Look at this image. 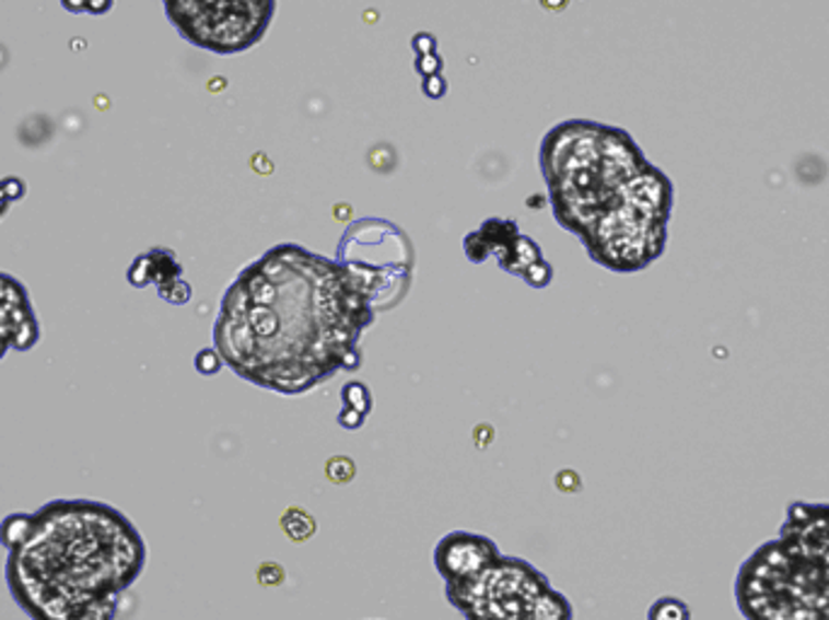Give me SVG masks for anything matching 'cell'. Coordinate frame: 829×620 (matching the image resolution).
<instances>
[{
    "label": "cell",
    "mask_w": 829,
    "mask_h": 620,
    "mask_svg": "<svg viewBox=\"0 0 829 620\" xmlns=\"http://www.w3.org/2000/svg\"><path fill=\"white\" fill-rule=\"evenodd\" d=\"M155 289H159V296L165 303H171V306H185V303H189V299H192V286H189L183 277L167 281V284H161Z\"/></svg>",
    "instance_id": "d6986e66"
},
{
    "label": "cell",
    "mask_w": 829,
    "mask_h": 620,
    "mask_svg": "<svg viewBox=\"0 0 829 620\" xmlns=\"http://www.w3.org/2000/svg\"><path fill=\"white\" fill-rule=\"evenodd\" d=\"M8 349H10L8 340H5V337H3V335H0V359H3V356L8 354Z\"/></svg>",
    "instance_id": "f546056e"
},
{
    "label": "cell",
    "mask_w": 829,
    "mask_h": 620,
    "mask_svg": "<svg viewBox=\"0 0 829 620\" xmlns=\"http://www.w3.org/2000/svg\"><path fill=\"white\" fill-rule=\"evenodd\" d=\"M163 10L192 47L233 56L265 39L277 13V0H163Z\"/></svg>",
    "instance_id": "277c9868"
},
{
    "label": "cell",
    "mask_w": 829,
    "mask_h": 620,
    "mask_svg": "<svg viewBox=\"0 0 829 620\" xmlns=\"http://www.w3.org/2000/svg\"><path fill=\"white\" fill-rule=\"evenodd\" d=\"M223 366L226 364H223V359L214 347L201 349V352H197V356H195V369L199 371L201 376H217Z\"/></svg>",
    "instance_id": "603a6c76"
},
{
    "label": "cell",
    "mask_w": 829,
    "mask_h": 620,
    "mask_svg": "<svg viewBox=\"0 0 829 620\" xmlns=\"http://www.w3.org/2000/svg\"><path fill=\"white\" fill-rule=\"evenodd\" d=\"M0 191H3L5 199L10 201V204H13V201H20L22 197H25L27 187L17 177H5V179H0Z\"/></svg>",
    "instance_id": "cb8c5ba5"
},
{
    "label": "cell",
    "mask_w": 829,
    "mask_h": 620,
    "mask_svg": "<svg viewBox=\"0 0 829 620\" xmlns=\"http://www.w3.org/2000/svg\"><path fill=\"white\" fill-rule=\"evenodd\" d=\"M325 476H328V480L335 482V484H347V482H350L357 476L354 460L347 458V456L330 458L328 466H325Z\"/></svg>",
    "instance_id": "44dd1931"
},
{
    "label": "cell",
    "mask_w": 829,
    "mask_h": 620,
    "mask_svg": "<svg viewBox=\"0 0 829 620\" xmlns=\"http://www.w3.org/2000/svg\"><path fill=\"white\" fill-rule=\"evenodd\" d=\"M539 165L556 221L577 238L631 201L675 187L629 131L589 119L556 124L541 141Z\"/></svg>",
    "instance_id": "3957f363"
},
{
    "label": "cell",
    "mask_w": 829,
    "mask_h": 620,
    "mask_svg": "<svg viewBox=\"0 0 829 620\" xmlns=\"http://www.w3.org/2000/svg\"><path fill=\"white\" fill-rule=\"evenodd\" d=\"M500 555L492 538L474 531H452L434 546V570L446 584L466 582L495 565Z\"/></svg>",
    "instance_id": "52a82bcc"
},
{
    "label": "cell",
    "mask_w": 829,
    "mask_h": 620,
    "mask_svg": "<svg viewBox=\"0 0 829 620\" xmlns=\"http://www.w3.org/2000/svg\"><path fill=\"white\" fill-rule=\"evenodd\" d=\"M412 49L418 51L420 56L432 54L436 49V39L432 35H428V32H422V35H414L412 37Z\"/></svg>",
    "instance_id": "4316f807"
},
{
    "label": "cell",
    "mask_w": 829,
    "mask_h": 620,
    "mask_svg": "<svg viewBox=\"0 0 829 620\" xmlns=\"http://www.w3.org/2000/svg\"><path fill=\"white\" fill-rule=\"evenodd\" d=\"M647 620H691V608L679 596H659L650 604Z\"/></svg>",
    "instance_id": "9a60e30c"
},
{
    "label": "cell",
    "mask_w": 829,
    "mask_h": 620,
    "mask_svg": "<svg viewBox=\"0 0 829 620\" xmlns=\"http://www.w3.org/2000/svg\"><path fill=\"white\" fill-rule=\"evenodd\" d=\"M573 604L565 594H560L553 586H548L532 606V620H573Z\"/></svg>",
    "instance_id": "7c38bea8"
},
{
    "label": "cell",
    "mask_w": 829,
    "mask_h": 620,
    "mask_svg": "<svg viewBox=\"0 0 829 620\" xmlns=\"http://www.w3.org/2000/svg\"><path fill=\"white\" fill-rule=\"evenodd\" d=\"M0 335L17 352H30L42 337L27 289L5 272H0Z\"/></svg>",
    "instance_id": "ba28073f"
},
{
    "label": "cell",
    "mask_w": 829,
    "mask_h": 620,
    "mask_svg": "<svg viewBox=\"0 0 829 620\" xmlns=\"http://www.w3.org/2000/svg\"><path fill=\"white\" fill-rule=\"evenodd\" d=\"M364 420H366V417H364V414H360V412H354V410H347V408H342V410L338 412V424H340V426H345V430H350V432H354V430H362Z\"/></svg>",
    "instance_id": "484cf974"
},
{
    "label": "cell",
    "mask_w": 829,
    "mask_h": 620,
    "mask_svg": "<svg viewBox=\"0 0 829 620\" xmlns=\"http://www.w3.org/2000/svg\"><path fill=\"white\" fill-rule=\"evenodd\" d=\"M8 207H10V201L5 199V195H3V191H0V219H3V217H5V211H8Z\"/></svg>",
    "instance_id": "f1b7e54d"
},
{
    "label": "cell",
    "mask_w": 829,
    "mask_h": 620,
    "mask_svg": "<svg viewBox=\"0 0 829 620\" xmlns=\"http://www.w3.org/2000/svg\"><path fill=\"white\" fill-rule=\"evenodd\" d=\"M548 582L532 562L500 555L478 577L446 584V599L466 620H532V606Z\"/></svg>",
    "instance_id": "8992f818"
},
{
    "label": "cell",
    "mask_w": 829,
    "mask_h": 620,
    "mask_svg": "<svg viewBox=\"0 0 829 620\" xmlns=\"http://www.w3.org/2000/svg\"><path fill=\"white\" fill-rule=\"evenodd\" d=\"M777 543L805 606L829 620V502H791Z\"/></svg>",
    "instance_id": "5b68a950"
},
{
    "label": "cell",
    "mask_w": 829,
    "mask_h": 620,
    "mask_svg": "<svg viewBox=\"0 0 829 620\" xmlns=\"http://www.w3.org/2000/svg\"><path fill=\"white\" fill-rule=\"evenodd\" d=\"M340 400H342V408L354 410L364 417H369V412H372V402H374L372 390H369L366 383H362V381L347 383L340 393Z\"/></svg>",
    "instance_id": "2e32d148"
},
{
    "label": "cell",
    "mask_w": 829,
    "mask_h": 620,
    "mask_svg": "<svg viewBox=\"0 0 829 620\" xmlns=\"http://www.w3.org/2000/svg\"><path fill=\"white\" fill-rule=\"evenodd\" d=\"M464 250H466V257L470 259V262H486V259L492 255L490 253V245L486 243L483 235H480V231H470L466 238H464Z\"/></svg>",
    "instance_id": "7402d4cb"
},
{
    "label": "cell",
    "mask_w": 829,
    "mask_h": 620,
    "mask_svg": "<svg viewBox=\"0 0 829 620\" xmlns=\"http://www.w3.org/2000/svg\"><path fill=\"white\" fill-rule=\"evenodd\" d=\"M149 255H151V265H153V284L155 286L167 284V281L183 277V265L177 262V257L173 250H167V247H153V250H149Z\"/></svg>",
    "instance_id": "4fadbf2b"
},
{
    "label": "cell",
    "mask_w": 829,
    "mask_h": 620,
    "mask_svg": "<svg viewBox=\"0 0 829 620\" xmlns=\"http://www.w3.org/2000/svg\"><path fill=\"white\" fill-rule=\"evenodd\" d=\"M127 281L133 289H145V286L153 284V265H151L149 253H143L133 259L129 272H127Z\"/></svg>",
    "instance_id": "ac0fdd59"
},
{
    "label": "cell",
    "mask_w": 829,
    "mask_h": 620,
    "mask_svg": "<svg viewBox=\"0 0 829 620\" xmlns=\"http://www.w3.org/2000/svg\"><path fill=\"white\" fill-rule=\"evenodd\" d=\"M35 528H37V512L8 514L3 522H0V546H3L8 552L17 550L27 543L32 534H35Z\"/></svg>",
    "instance_id": "9c48e42d"
},
{
    "label": "cell",
    "mask_w": 829,
    "mask_h": 620,
    "mask_svg": "<svg viewBox=\"0 0 829 620\" xmlns=\"http://www.w3.org/2000/svg\"><path fill=\"white\" fill-rule=\"evenodd\" d=\"M117 611V599L107 601H91L83 606H75L73 611L66 613L61 620H112Z\"/></svg>",
    "instance_id": "e0dca14e"
},
{
    "label": "cell",
    "mask_w": 829,
    "mask_h": 620,
    "mask_svg": "<svg viewBox=\"0 0 829 620\" xmlns=\"http://www.w3.org/2000/svg\"><path fill=\"white\" fill-rule=\"evenodd\" d=\"M376 320L340 259L299 243L275 245L221 296L214 349L235 376L282 396H304L362 364L360 340Z\"/></svg>",
    "instance_id": "6da1fadb"
},
{
    "label": "cell",
    "mask_w": 829,
    "mask_h": 620,
    "mask_svg": "<svg viewBox=\"0 0 829 620\" xmlns=\"http://www.w3.org/2000/svg\"><path fill=\"white\" fill-rule=\"evenodd\" d=\"M145 546L129 518L103 502L56 500L37 512L25 546L10 550V594L35 620H61L75 606L119 599L139 580Z\"/></svg>",
    "instance_id": "7a4b0ae2"
},
{
    "label": "cell",
    "mask_w": 829,
    "mask_h": 620,
    "mask_svg": "<svg viewBox=\"0 0 829 620\" xmlns=\"http://www.w3.org/2000/svg\"><path fill=\"white\" fill-rule=\"evenodd\" d=\"M522 279H524L526 284H529L532 289H546V286L553 281V265H551V262H546L544 257H541V259H536L534 265H529V267L524 269Z\"/></svg>",
    "instance_id": "ffe728a7"
},
{
    "label": "cell",
    "mask_w": 829,
    "mask_h": 620,
    "mask_svg": "<svg viewBox=\"0 0 829 620\" xmlns=\"http://www.w3.org/2000/svg\"><path fill=\"white\" fill-rule=\"evenodd\" d=\"M422 93L428 95V97H432V100H440L446 93V81H444V78L440 73L428 75L422 81Z\"/></svg>",
    "instance_id": "d4e9b609"
},
{
    "label": "cell",
    "mask_w": 829,
    "mask_h": 620,
    "mask_svg": "<svg viewBox=\"0 0 829 620\" xmlns=\"http://www.w3.org/2000/svg\"><path fill=\"white\" fill-rule=\"evenodd\" d=\"M478 231L490 245V253L495 259L505 257L510 253V247L514 245V241L519 238V225L512 219H488Z\"/></svg>",
    "instance_id": "30bf717a"
},
{
    "label": "cell",
    "mask_w": 829,
    "mask_h": 620,
    "mask_svg": "<svg viewBox=\"0 0 829 620\" xmlns=\"http://www.w3.org/2000/svg\"><path fill=\"white\" fill-rule=\"evenodd\" d=\"M61 5L69 13H87V0H61Z\"/></svg>",
    "instance_id": "83f0119b"
},
{
    "label": "cell",
    "mask_w": 829,
    "mask_h": 620,
    "mask_svg": "<svg viewBox=\"0 0 829 620\" xmlns=\"http://www.w3.org/2000/svg\"><path fill=\"white\" fill-rule=\"evenodd\" d=\"M282 528L284 534L294 540V543H304V540L316 536V522L306 510H299V506H291V510L284 512L282 516Z\"/></svg>",
    "instance_id": "5bb4252c"
},
{
    "label": "cell",
    "mask_w": 829,
    "mask_h": 620,
    "mask_svg": "<svg viewBox=\"0 0 829 620\" xmlns=\"http://www.w3.org/2000/svg\"><path fill=\"white\" fill-rule=\"evenodd\" d=\"M541 257L544 255H541L539 243L532 241L529 235L519 233V238L514 241V245L510 247V253L505 257L498 259V265H500L502 272L514 274V277H522L524 269L529 267V265H534L536 259H541Z\"/></svg>",
    "instance_id": "8fae6325"
}]
</instances>
